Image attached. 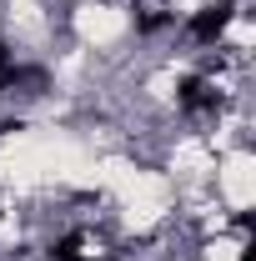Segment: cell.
Segmentation results:
<instances>
[{"label":"cell","mask_w":256,"mask_h":261,"mask_svg":"<svg viewBox=\"0 0 256 261\" xmlns=\"http://www.w3.org/2000/svg\"><path fill=\"white\" fill-rule=\"evenodd\" d=\"M231 15H236V0H211V5H201L191 15V35L196 40H216L231 25Z\"/></svg>","instance_id":"cell-1"},{"label":"cell","mask_w":256,"mask_h":261,"mask_svg":"<svg viewBox=\"0 0 256 261\" xmlns=\"http://www.w3.org/2000/svg\"><path fill=\"white\" fill-rule=\"evenodd\" d=\"M181 106H186V111H211V106H216V91H211L201 75H191V81H181Z\"/></svg>","instance_id":"cell-2"}]
</instances>
